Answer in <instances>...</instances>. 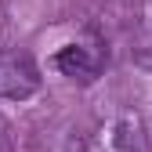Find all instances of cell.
I'll return each mask as SVG.
<instances>
[{
    "label": "cell",
    "instance_id": "cell-1",
    "mask_svg": "<svg viewBox=\"0 0 152 152\" xmlns=\"http://www.w3.org/2000/svg\"><path fill=\"white\" fill-rule=\"evenodd\" d=\"M40 91V69L29 54H0V102H26Z\"/></svg>",
    "mask_w": 152,
    "mask_h": 152
},
{
    "label": "cell",
    "instance_id": "cell-2",
    "mask_svg": "<svg viewBox=\"0 0 152 152\" xmlns=\"http://www.w3.org/2000/svg\"><path fill=\"white\" fill-rule=\"evenodd\" d=\"M54 69L62 76H69V80H76V83H94L98 72H102V54L91 44H69L54 54Z\"/></svg>",
    "mask_w": 152,
    "mask_h": 152
},
{
    "label": "cell",
    "instance_id": "cell-3",
    "mask_svg": "<svg viewBox=\"0 0 152 152\" xmlns=\"http://www.w3.org/2000/svg\"><path fill=\"white\" fill-rule=\"evenodd\" d=\"M105 152H148V138L145 127L134 112H123L109 123L105 130Z\"/></svg>",
    "mask_w": 152,
    "mask_h": 152
},
{
    "label": "cell",
    "instance_id": "cell-4",
    "mask_svg": "<svg viewBox=\"0 0 152 152\" xmlns=\"http://www.w3.org/2000/svg\"><path fill=\"white\" fill-rule=\"evenodd\" d=\"M0 152H11V141H7V134L0 130Z\"/></svg>",
    "mask_w": 152,
    "mask_h": 152
}]
</instances>
